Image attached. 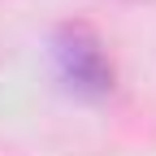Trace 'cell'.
<instances>
[{"label":"cell","instance_id":"obj_1","mask_svg":"<svg viewBox=\"0 0 156 156\" xmlns=\"http://www.w3.org/2000/svg\"><path fill=\"white\" fill-rule=\"evenodd\" d=\"M56 61H61V74L69 78V87L87 95H104L113 87V61L104 56L100 39L87 26H65L56 35Z\"/></svg>","mask_w":156,"mask_h":156}]
</instances>
